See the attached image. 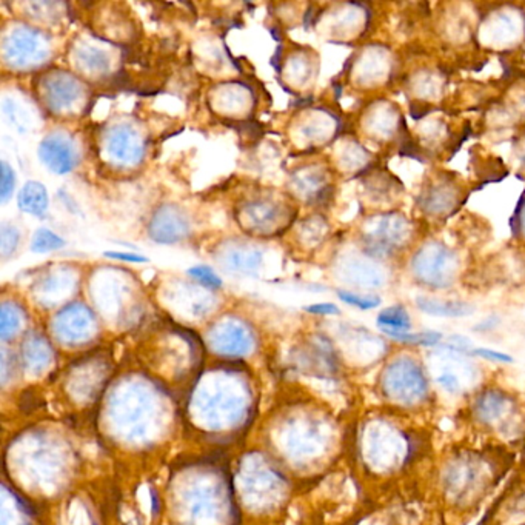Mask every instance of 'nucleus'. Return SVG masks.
<instances>
[{"mask_svg":"<svg viewBox=\"0 0 525 525\" xmlns=\"http://www.w3.org/2000/svg\"><path fill=\"white\" fill-rule=\"evenodd\" d=\"M410 266L418 282L433 290H444L453 285L459 261L451 248L439 242H428L414 253Z\"/></svg>","mask_w":525,"mask_h":525,"instance_id":"f257e3e1","label":"nucleus"},{"mask_svg":"<svg viewBox=\"0 0 525 525\" xmlns=\"http://www.w3.org/2000/svg\"><path fill=\"white\" fill-rule=\"evenodd\" d=\"M384 386L390 398L413 404L427 394V379L422 368L410 357L398 359L389 365L384 376Z\"/></svg>","mask_w":525,"mask_h":525,"instance_id":"f03ea898","label":"nucleus"},{"mask_svg":"<svg viewBox=\"0 0 525 525\" xmlns=\"http://www.w3.org/2000/svg\"><path fill=\"white\" fill-rule=\"evenodd\" d=\"M411 227L399 213H384L367 224L364 239L373 254H390L408 242Z\"/></svg>","mask_w":525,"mask_h":525,"instance_id":"7ed1b4c3","label":"nucleus"},{"mask_svg":"<svg viewBox=\"0 0 525 525\" xmlns=\"http://www.w3.org/2000/svg\"><path fill=\"white\" fill-rule=\"evenodd\" d=\"M5 59L14 67H28L47 59L50 54L48 40L39 31L31 28H16L4 43Z\"/></svg>","mask_w":525,"mask_h":525,"instance_id":"20e7f679","label":"nucleus"},{"mask_svg":"<svg viewBox=\"0 0 525 525\" xmlns=\"http://www.w3.org/2000/svg\"><path fill=\"white\" fill-rule=\"evenodd\" d=\"M105 148L114 162L136 165L144 158V142L131 125L119 124L108 131Z\"/></svg>","mask_w":525,"mask_h":525,"instance_id":"39448f33","label":"nucleus"},{"mask_svg":"<svg viewBox=\"0 0 525 525\" xmlns=\"http://www.w3.org/2000/svg\"><path fill=\"white\" fill-rule=\"evenodd\" d=\"M148 233L159 244H176L187 236L188 220L179 208L165 205L154 213Z\"/></svg>","mask_w":525,"mask_h":525,"instance_id":"423d86ee","label":"nucleus"},{"mask_svg":"<svg viewBox=\"0 0 525 525\" xmlns=\"http://www.w3.org/2000/svg\"><path fill=\"white\" fill-rule=\"evenodd\" d=\"M39 158L42 163L56 174H67L76 167L77 156L68 137L62 134H50L39 146Z\"/></svg>","mask_w":525,"mask_h":525,"instance_id":"0eeeda50","label":"nucleus"},{"mask_svg":"<svg viewBox=\"0 0 525 525\" xmlns=\"http://www.w3.org/2000/svg\"><path fill=\"white\" fill-rule=\"evenodd\" d=\"M43 90L47 104L54 112H63V109L71 108L84 94L80 82L67 72L48 76L45 79Z\"/></svg>","mask_w":525,"mask_h":525,"instance_id":"6e6552de","label":"nucleus"},{"mask_svg":"<svg viewBox=\"0 0 525 525\" xmlns=\"http://www.w3.org/2000/svg\"><path fill=\"white\" fill-rule=\"evenodd\" d=\"M522 33V22L516 14L510 13H497L487 21L484 26V39L496 45V47H505L512 45L519 39Z\"/></svg>","mask_w":525,"mask_h":525,"instance_id":"1a4fd4ad","label":"nucleus"},{"mask_svg":"<svg viewBox=\"0 0 525 525\" xmlns=\"http://www.w3.org/2000/svg\"><path fill=\"white\" fill-rule=\"evenodd\" d=\"M344 278L356 288L373 290L384 287L385 271L370 259L353 257L344 265Z\"/></svg>","mask_w":525,"mask_h":525,"instance_id":"9d476101","label":"nucleus"},{"mask_svg":"<svg viewBox=\"0 0 525 525\" xmlns=\"http://www.w3.org/2000/svg\"><path fill=\"white\" fill-rule=\"evenodd\" d=\"M418 308L430 316L438 318H467L475 313L472 303L460 301H442L421 296L416 299Z\"/></svg>","mask_w":525,"mask_h":525,"instance_id":"9b49d317","label":"nucleus"},{"mask_svg":"<svg viewBox=\"0 0 525 525\" xmlns=\"http://www.w3.org/2000/svg\"><path fill=\"white\" fill-rule=\"evenodd\" d=\"M17 205L25 213L43 217L48 210V193L40 182H26L17 196Z\"/></svg>","mask_w":525,"mask_h":525,"instance_id":"f8f14e48","label":"nucleus"},{"mask_svg":"<svg viewBox=\"0 0 525 525\" xmlns=\"http://www.w3.org/2000/svg\"><path fill=\"white\" fill-rule=\"evenodd\" d=\"M376 322L382 333H385L390 339L394 336L410 333L411 331V318L408 315V311L402 305L384 308L379 315H377Z\"/></svg>","mask_w":525,"mask_h":525,"instance_id":"ddd939ff","label":"nucleus"},{"mask_svg":"<svg viewBox=\"0 0 525 525\" xmlns=\"http://www.w3.org/2000/svg\"><path fill=\"white\" fill-rule=\"evenodd\" d=\"M456 190L448 182H439L427 190L423 197V208L433 215L447 213L456 204Z\"/></svg>","mask_w":525,"mask_h":525,"instance_id":"4468645a","label":"nucleus"},{"mask_svg":"<svg viewBox=\"0 0 525 525\" xmlns=\"http://www.w3.org/2000/svg\"><path fill=\"white\" fill-rule=\"evenodd\" d=\"M390 71V58L389 54L382 50H372L368 51L361 63V76L362 82H379L381 79H385L386 72Z\"/></svg>","mask_w":525,"mask_h":525,"instance_id":"2eb2a0df","label":"nucleus"},{"mask_svg":"<svg viewBox=\"0 0 525 525\" xmlns=\"http://www.w3.org/2000/svg\"><path fill=\"white\" fill-rule=\"evenodd\" d=\"M262 254L256 250H236L227 256V265L239 273H253L259 266Z\"/></svg>","mask_w":525,"mask_h":525,"instance_id":"dca6fc26","label":"nucleus"},{"mask_svg":"<svg viewBox=\"0 0 525 525\" xmlns=\"http://www.w3.org/2000/svg\"><path fill=\"white\" fill-rule=\"evenodd\" d=\"M247 215L256 227H266L278 220L279 207L270 204V202H256V204L247 207Z\"/></svg>","mask_w":525,"mask_h":525,"instance_id":"f3484780","label":"nucleus"},{"mask_svg":"<svg viewBox=\"0 0 525 525\" xmlns=\"http://www.w3.org/2000/svg\"><path fill=\"white\" fill-rule=\"evenodd\" d=\"M77 59L87 70L94 72H104L109 68L108 54L96 47H84L77 51Z\"/></svg>","mask_w":525,"mask_h":525,"instance_id":"a211bd4d","label":"nucleus"},{"mask_svg":"<svg viewBox=\"0 0 525 525\" xmlns=\"http://www.w3.org/2000/svg\"><path fill=\"white\" fill-rule=\"evenodd\" d=\"M370 125L374 134L379 137H389L393 134L396 125H398V116H396L394 109L384 107L373 113L370 119Z\"/></svg>","mask_w":525,"mask_h":525,"instance_id":"6ab92c4d","label":"nucleus"},{"mask_svg":"<svg viewBox=\"0 0 525 525\" xmlns=\"http://www.w3.org/2000/svg\"><path fill=\"white\" fill-rule=\"evenodd\" d=\"M65 245V241L59 237L56 233L50 232L47 228H40L36 232L33 242H31V250L34 253H50L56 251L59 248Z\"/></svg>","mask_w":525,"mask_h":525,"instance_id":"aec40b11","label":"nucleus"},{"mask_svg":"<svg viewBox=\"0 0 525 525\" xmlns=\"http://www.w3.org/2000/svg\"><path fill=\"white\" fill-rule=\"evenodd\" d=\"M396 342L407 344V345H421V347H433L438 345L442 339L439 331H419V333H405L391 337Z\"/></svg>","mask_w":525,"mask_h":525,"instance_id":"412c9836","label":"nucleus"},{"mask_svg":"<svg viewBox=\"0 0 525 525\" xmlns=\"http://www.w3.org/2000/svg\"><path fill=\"white\" fill-rule=\"evenodd\" d=\"M337 296L340 301L348 303V305L356 307L364 311L379 307V303H381V299L377 296H364V294H356V293L345 291V290H339Z\"/></svg>","mask_w":525,"mask_h":525,"instance_id":"4be33fe9","label":"nucleus"},{"mask_svg":"<svg viewBox=\"0 0 525 525\" xmlns=\"http://www.w3.org/2000/svg\"><path fill=\"white\" fill-rule=\"evenodd\" d=\"M188 274L191 276L193 279H196L200 285H204V287H207V288L217 290V288L222 287V281L219 279V276L205 265L193 266V269L188 270Z\"/></svg>","mask_w":525,"mask_h":525,"instance_id":"5701e85b","label":"nucleus"},{"mask_svg":"<svg viewBox=\"0 0 525 525\" xmlns=\"http://www.w3.org/2000/svg\"><path fill=\"white\" fill-rule=\"evenodd\" d=\"M19 232L13 225H2V232H0V242H2V256L8 257L19 245Z\"/></svg>","mask_w":525,"mask_h":525,"instance_id":"b1692460","label":"nucleus"},{"mask_svg":"<svg viewBox=\"0 0 525 525\" xmlns=\"http://www.w3.org/2000/svg\"><path fill=\"white\" fill-rule=\"evenodd\" d=\"M14 183H16V178H14L13 170L10 168V165H8L5 161H2V185H0V197H2L4 204L13 195Z\"/></svg>","mask_w":525,"mask_h":525,"instance_id":"393cba45","label":"nucleus"},{"mask_svg":"<svg viewBox=\"0 0 525 525\" xmlns=\"http://www.w3.org/2000/svg\"><path fill=\"white\" fill-rule=\"evenodd\" d=\"M472 354L482 357L485 361L490 362H496V364H512L513 357L505 354L502 352H496V350H490V348H475L472 350Z\"/></svg>","mask_w":525,"mask_h":525,"instance_id":"a878e982","label":"nucleus"},{"mask_svg":"<svg viewBox=\"0 0 525 525\" xmlns=\"http://www.w3.org/2000/svg\"><path fill=\"white\" fill-rule=\"evenodd\" d=\"M502 405H504V401L501 398H497L496 394H490V396H485V398L479 402V411L485 414L487 418H492L501 411Z\"/></svg>","mask_w":525,"mask_h":525,"instance_id":"bb28decb","label":"nucleus"},{"mask_svg":"<svg viewBox=\"0 0 525 525\" xmlns=\"http://www.w3.org/2000/svg\"><path fill=\"white\" fill-rule=\"evenodd\" d=\"M305 311L311 313V315H322V316L339 315L340 313L335 303H315V305L305 307Z\"/></svg>","mask_w":525,"mask_h":525,"instance_id":"cd10ccee","label":"nucleus"},{"mask_svg":"<svg viewBox=\"0 0 525 525\" xmlns=\"http://www.w3.org/2000/svg\"><path fill=\"white\" fill-rule=\"evenodd\" d=\"M107 257H112V259H117V261H124V262H136V264H145L148 262L145 256L141 254H133V253H119V251H107L105 253Z\"/></svg>","mask_w":525,"mask_h":525,"instance_id":"c85d7f7f","label":"nucleus"},{"mask_svg":"<svg viewBox=\"0 0 525 525\" xmlns=\"http://www.w3.org/2000/svg\"><path fill=\"white\" fill-rule=\"evenodd\" d=\"M438 382L442 386H444V389L447 391H451V393L456 391L459 389V381H458V377L455 374H448V373L447 374H440L438 377Z\"/></svg>","mask_w":525,"mask_h":525,"instance_id":"c756f323","label":"nucleus"},{"mask_svg":"<svg viewBox=\"0 0 525 525\" xmlns=\"http://www.w3.org/2000/svg\"><path fill=\"white\" fill-rule=\"evenodd\" d=\"M151 512H153V516H158L161 512L159 496L158 493H156V490H153V488H151Z\"/></svg>","mask_w":525,"mask_h":525,"instance_id":"7c9ffc66","label":"nucleus"},{"mask_svg":"<svg viewBox=\"0 0 525 525\" xmlns=\"http://www.w3.org/2000/svg\"><path fill=\"white\" fill-rule=\"evenodd\" d=\"M522 222H521V225H522V232H524V234H525V207H524V211H522Z\"/></svg>","mask_w":525,"mask_h":525,"instance_id":"2f4dec72","label":"nucleus"}]
</instances>
